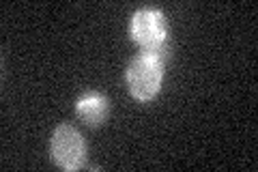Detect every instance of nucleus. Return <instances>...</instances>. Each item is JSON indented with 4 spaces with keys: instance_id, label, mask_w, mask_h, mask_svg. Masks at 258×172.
<instances>
[{
    "instance_id": "nucleus-1",
    "label": "nucleus",
    "mask_w": 258,
    "mask_h": 172,
    "mask_svg": "<svg viewBox=\"0 0 258 172\" xmlns=\"http://www.w3.org/2000/svg\"><path fill=\"white\" fill-rule=\"evenodd\" d=\"M161 78H164V65H161V56L155 54L142 52L127 67V86L140 101H149L157 95Z\"/></svg>"
},
{
    "instance_id": "nucleus-2",
    "label": "nucleus",
    "mask_w": 258,
    "mask_h": 172,
    "mask_svg": "<svg viewBox=\"0 0 258 172\" xmlns=\"http://www.w3.org/2000/svg\"><path fill=\"white\" fill-rule=\"evenodd\" d=\"M132 37L138 41L144 54L161 56L166 43V22L157 9H140L132 20Z\"/></svg>"
},
{
    "instance_id": "nucleus-3",
    "label": "nucleus",
    "mask_w": 258,
    "mask_h": 172,
    "mask_svg": "<svg viewBox=\"0 0 258 172\" xmlns=\"http://www.w3.org/2000/svg\"><path fill=\"white\" fill-rule=\"evenodd\" d=\"M52 157L64 170H80L86 159V146L80 132L71 125H58L52 136Z\"/></svg>"
},
{
    "instance_id": "nucleus-4",
    "label": "nucleus",
    "mask_w": 258,
    "mask_h": 172,
    "mask_svg": "<svg viewBox=\"0 0 258 172\" xmlns=\"http://www.w3.org/2000/svg\"><path fill=\"white\" fill-rule=\"evenodd\" d=\"M76 110H78V117L82 119L86 125L99 127L101 123L108 119L110 105H108V99L103 95H99V93H88V95L82 97V99H78Z\"/></svg>"
}]
</instances>
